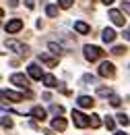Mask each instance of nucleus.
Segmentation results:
<instances>
[{
    "label": "nucleus",
    "mask_w": 130,
    "mask_h": 135,
    "mask_svg": "<svg viewBox=\"0 0 130 135\" xmlns=\"http://www.w3.org/2000/svg\"><path fill=\"white\" fill-rule=\"evenodd\" d=\"M83 50H85V58H87V60H91V62L103 56V50H101V48H97V46H91V44H87Z\"/></svg>",
    "instance_id": "nucleus-1"
},
{
    "label": "nucleus",
    "mask_w": 130,
    "mask_h": 135,
    "mask_svg": "<svg viewBox=\"0 0 130 135\" xmlns=\"http://www.w3.org/2000/svg\"><path fill=\"white\" fill-rule=\"evenodd\" d=\"M72 120H74V125H77L79 129H85V127H89V125H91V118L85 117V114L79 112V110H72Z\"/></svg>",
    "instance_id": "nucleus-2"
},
{
    "label": "nucleus",
    "mask_w": 130,
    "mask_h": 135,
    "mask_svg": "<svg viewBox=\"0 0 130 135\" xmlns=\"http://www.w3.org/2000/svg\"><path fill=\"white\" fill-rule=\"evenodd\" d=\"M6 46H8L10 50H15L17 54H21V56H27V54H29V46H25V44H19V42H15V40L6 42Z\"/></svg>",
    "instance_id": "nucleus-3"
},
{
    "label": "nucleus",
    "mask_w": 130,
    "mask_h": 135,
    "mask_svg": "<svg viewBox=\"0 0 130 135\" xmlns=\"http://www.w3.org/2000/svg\"><path fill=\"white\" fill-rule=\"evenodd\" d=\"M10 83H15L17 87L27 89V87H29V79H27L25 75H21V73H15V75H10Z\"/></svg>",
    "instance_id": "nucleus-4"
},
{
    "label": "nucleus",
    "mask_w": 130,
    "mask_h": 135,
    "mask_svg": "<svg viewBox=\"0 0 130 135\" xmlns=\"http://www.w3.org/2000/svg\"><path fill=\"white\" fill-rule=\"evenodd\" d=\"M23 29V21L21 19H13V21H8L6 25H4V31L6 33H17V31H21Z\"/></svg>",
    "instance_id": "nucleus-5"
},
{
    "label": "nucleus",
    "mask_w": 130,
    "mask_h": 135,
    "mask_svg": "<svg viewBox=\"0 0 130 135\" xmlns=\"http://www.w3.org/2000/svg\"><path fill=\"white\" fill-rule=\"evenodd\" d=\"M99 75H101V77H114V75H116L114 65H112V62H107V60H105V62H101V65H99Z\"/></svg>",
    "instance_id": "nucleus-6"
},
{
    "label": "nucleus",
    "mask_w": 130,
    "mask_h": 135,
    "mask_svg": "<svg viewBox=\"0 0 130 135\" xmlns=\"http://www.w3.org/2000/svg\"><path fill=\"white\" fill-rule=\"evenodd\" d=\"M107 17H110L112 21H114V25H120V27L124 25V15H122L120 11H116V8H112V11L107 13Z\"/></svg>",
    "instance_id": "nucleus-7"
},
{
    "label": "nucleus",
    "mask_w": 130,
    "mask_h": 135,
    "mask_svg": "<svg viewBox=\"0 0 130 135\" xmlns=\"http://www.w3.org/2000/svg\"><path fill=\"white\" fill-rule=\"evenodd\" d=\"M77 104H79L81 108H93V104H95V100H93L91 96H79V100H77Z\"/></svg>",
    "instance_id": "nucleus-8"
},
{
    "label": "nucleus",
    "mask_w": 130,
    "mask_h": 135,
    "mask_svg": "<svg viewBox=\"0 0 130 135\" xmlns=\"http://www.w3.org/2000/svg\"><path fill=\"white\" fill-rule=\"evenodd\" d=\"M39 60H41L44 65H48L50 69L58 65V58H52V56H50V54H46V52H39Z\"/></svg>",
    "instance_id": "nucleus-9"
},
{
    "label": "nucleus",
    "mask_w": 130,
    "mask_h": 135,
    "mask_svg": "<svg viewBox=\"0 0 130 135\" xmlns=\"http://www.w3.org/2000/svg\"><path fill=\"white\" fill-rule=\"evenodd\" d=\"M101 40H103L105 44H112V42L116 40V31H114V29H110V27H105V29L101 31Z\"/></svg>",
    "instance_id": "nucleus-10"
},
{
    "label": "nucleus",
    "mask_w": 130,
    "mask_h": 135,
    "mask_svg": "<svg viewBox=\"0 0 130 135\" xmlns=\"http://www.w3.org/2000/svg\"><path fill=\"white\" fill-rule=\"evenodd\" d=\"M2 98L6 100H13V102H23V94H17V91H2Z\"/></svg>",
    "instance_id": "nucleus-11"
},
{
    "label": "nucleus",
    "mask_w": 130,
    "mask_h": 135,
    "mask_svg": "<svg viewBox=\"0 0 130 135\" xmlns=\"http://www.w3.org/2000/svg\"><path fill=\"white\" fill-rule=\"evenodd\" d=\"M29 75H31L33 79H37V81L44 79V73H41V69L37 67V65H29Z\"/></svg>",
    "instance_id": "nucleus-12"
},
{
    "label": "nucleus",
    "mask_w": 130,
    "mask_h": 135,
    "mask_svg": "<svg viewBox=\"0 0 130 135\" xmlns=\"http://www.w3.org/2000/svg\"><path fill=\"white\" fill-rule=\"evenodd\" d=\"M52 129H54V131H64L66 129V120L60 118V117H56L54 120H52Z\"/></svg>",
    "instance_id": "nucleus-13"
},
{
    "label": "nucleus",
    "mask_w": 130,
    "mask_h": 135,
    "mask_svg": "<svg viewBox=\"0 0 130 135\" xmlns=\"http://www.w3.org/2000/svg\"><path fill=\"white\" fill-rule=\"evenodd\" d=\"M31 117H35L37 120H44V118H46V110H44L41 106H33L31 108Z\"/></svg>",
    "instance_id": "nucleus-14"
},
{
    "label": "nucleus",
    "mask_w": 130,
    "mask_h": 135,
    "mask_svg": "<svg viewBox=\"0 0 130 135\" xmlns=\"http://www.w3.org/2000/svg\"><path fill=\"white\" fill-rule=\"evenodd\" d=\"M74 29H77L79 33H89V31H91V27H89L87 23H83V21H77V23H74Z\"/></svg>",
    "instance_id": "nucleus-15"
},
{
    "label": "nucleus",
    "mask_w": 130,
    "mask_h": 135,
    "mask_svg": "<svg viewBox=\"0 0 130 135\" xmlns=\"http://www.w3.org/2000/svg\"><path fill=\"white\" fill-rule=\"evenodd\" d=\"M41 81H44V85H48V87H56V77H54V75H44V79H41Z\"/></svg>",
    "instance_id": "nucleus-16"
},
{
    "label": "nucleus",
    "mask_w": 130,
    "mask_h": 135,
    "mask_svg": "<svg viewBox=\"0 0 130 135\" xmlns=\"http://www.w3.org/2000/svg\"><path fill=\"white\" fill-rule=\"evenodd\" d=\"M46 15L48 17H58V6L56 4H48L46 6Z\"/></svg>",
    "instance_id": "nucleus-17"
},
{
    "label": "nucleus",
    "mask_w": 130,
    "mask_h": 135,
    "mask_svg": "<svg viewBox=\"0 0 130 135\" xmlns=\"http://www.w3.org/2000/svg\"><path fill=\"white\" fill-rule=\"evenodd\" d=\"M50 50L54 52V54H56V56H60V54H62V52H64V48H62V46H60V44H56V42H50Z\"/></svg>",
    "instance_id": "nucleus-18"
},
{
    "label": "nucleus",
    "mask_w": 130,
    "mask_h": 135,
    "mask_svg": "<svg viewBox=\"0 0 130 135\" xmlns=\"http://www.w3.org/2000/svg\"><path fill=\"white\" fill-rule=\"evenodd\" d=\"M118 123H120V125H122V127H128L130 125V120H128V117H126V114H124V112H122V114H118Z\"/></svg>",
    "instance_id": "nucleus-19"
},
{
    "label": "nucleus",
    "mask_w": 130,
    "mask_h": 135,
    "mask_svg": "<svg viewBox=\"0 0 130 135\" xmlns=\"http://www.w3.org/2000/svg\"><path fill=\"white\" fill-rule=\"evenodd\" d=\"M91 127H93V129H99V127H101V120H99V117L97 114H91Z\"/></svg>",
    "instance_id": "nucleus-20"
},
{
    "label": "nucleus",
    "mask_w": 130,
    "mask_h": 135,
    "mask_svg": "<svg viewBox=\"0 0 130 135\" xmlns=\"http://www.w3.org/2000/svg\"><path fill=\"white\" fill-rule=\"evenodd\" d=\"M126 52V46H114V50H112V54H116V56H122Z\"/></svg>",
    "instance_id": "nucleus-21"
},
{
    "label": "nucleus",
    "mask_w": 130,
    "mask_h": 135,
    "mask_svg": "<svg viewBox=\"0 0 130 135\" xmlns=\"http://www.w3.org/2000/svg\"><path fill=\"white\" fill-rule=\"evenodd\" d=\"M97 94L99 96H112V89L110 87H97Z\"/></svg>",
    "instance_id": "nucleus-22"
},
{
    "label": "nucleus",
    "mask_w": 130,
    "mask_h": 135,
    "mask_svg": "<svg viewBox=\"0 0 130 135\" xmlns=\"http://www.w3.org/2000/svg\"><path fill=\"white\" fill-rule=\"evenodd\" d=\"M105 127H107L110 131H114V129H116V123H114V118H112V117L105 118Z\"/></svg>",
    "instance_id": "nucleus-23"
},
{
    "label": "nucleus",
    "mask_w": 130,
    "mask_h": 135,
    "mask_svg": "<svg viewBox=\"0 0 130 135\" xmlns=\"http://www.w3.org/2000/svg\"><path fill=\"white\" fill-rule=\"evenodd\" d=\"M50 110H52V112H54V114H56V117H60V114H62V112H64V108H62V106H56V104H54V106H52V108H50Z\"/></svg>",
    "instance_id": "nucleus-24"
},
{
    "label": "nucleus",
    "mask_w": 130,
    "mask_h": 135,
    "mask_svg": "<svg viewBox=\"0 0 130 135\" xmlns=\"http://www.w3.org/2000/svg\"><path fill=\"white\" fill-rule=\"evenodd\" d=\"M110 104H112V106H116V108H118V106H120V98H118L116 94H112V96H110Z\"/></svg>",
    "instance_id": "nucleus-25"
},
{
    "label": "nucleus",
    "mask_w": 130,
    "mask_h": 135,
    "mask_svg": "<svg viewBox=\"0 0 130 135\" xmlns=\"http://www.w3.org/2000/svg\"><path fill=\"white\" fill-rule=\"evenodd\" d=\"M72 2H74V0H58V4H60L62 8H70V6H72Z\"/></svg>",
    "instance_id": "nucleus-26"
},
{
    "label": "nucleus",
    "mask_w": 130,
    "mask_h": 135,
    "mask_svg": "<svg viewBox=\"0 0 130 135\" xmlns=\"http://www.w3.org/2000/svg\"><path fill=\"white\" fill-rule=\"evenodd\" d=\"M2 127H4V129H6V127L10 129V127H13V120H10L8 117H2Z\"/></svg>",
    "instance_id": "nucleus-27"
},
{
    "label": "nucleus",
    "mask_w": 130,
    "mask_h": 135,
    "mask_svg": "<svg viewBox=\"0 0 130 135\" xmlns=\"http://www.w3.org/2000/svg\"><path fill=\"white\" fill-rule=\"evenodd\" d=\"M83 81H85V83H95V77H93V75H85Z\"/></svg>",
    "instance_id": "nucleus-28"
},
{
    "label": "nucleus",
    "mask_w": 130,
    "mask_h": 135,
    "mask_svg": "<svg viewBox=\"0 0 130 135\" xmlns=\"http://www.w3.org/2000/svg\"><path fill=\"white\" fill-rule=\"evenodd\" d=\"M122 8H124V11L130 15V2H122Z\"/></svg>",
    "instance_id": "nucleus-29"
},
{
    "label": "nucleus",
    "mask_w": 130,
    "mask_h": 135,
    "mask_svg": "<svg viewBox=\"0 0 130 135\" xmlns=\"http://www.w3.org/2000/svg\"><path fill=\"white\" fill-rule=\"evenodd\" d=\"M25 4H27V8H33V4H35V2H33V0H25Z\"/></svg>",
    "instance_id": "nucleus-30"
},
{
    "label": "nucleus",
    "mask_w": 130,
    "mask_h": 135,
    "mask_svg": "<svg viewBox=\"0 0 130 135\" xmlns=\"http://www.w3.org/2000/svg\"><path fill=\"white\" fill-rule=\"evenodd\" d=\"M8 4H10V6H13V8H15L17 4H19V0H8Z\"/></svg>",
    "instance_id": "nucleus-31"
},
{
    "label": "nucleus",
    "mask_w": 130,
    "mask_h": 135,
    "mask_svg": "<svg viewBox=\"0 0 130 135\" xmlns=\"http://www.w3.org/2000/svg\"><path fill=\"white\" fill-rule=\"evenodd\" d=\"M101 2H103V4H112L114 0H101Z\"/></svg>",
    "instance_id": "nucleus-32"
},
{
    "label": "nucleus",
    "mask_w": 130,
    "mask_h": 135,
    "mask_svg": "<svg viewBox=\"0 0 130 135\" xmlns=\"http://www.w3.org/2000/svg\"><path fill=\"white\" fill-rule=\"evenodd\" d=\"M114 135H126V133H124V131H118V133H114Z\"/></svg>",
    "instance_id": "nucleus-33"
}]
</instances>
